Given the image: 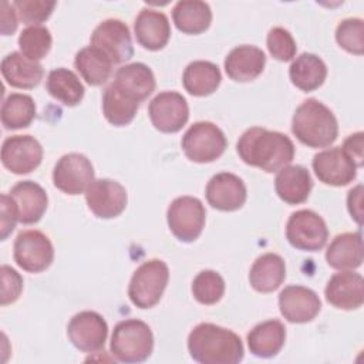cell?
<instances>
[{
    "label": "cell",
    "mask_w": 364,
    "mask_h": 364,
    "mask_svg": "<svg viewBox=\"0 0 364 364\" xmlns=\"http://www.w3.org/2000/svg\"><path fill=\"white\" fill-rule=\"evenodd\" d=\"M172 18L179 31L185 34H200L212 23V10L205 1L183 0L173 6Z\"/></svg>",
    "instance_id": "4dcf8cb0"
},
{
    "label": "cell",
    "mask_w": 364,
    "mask_h": 364,
    "mask_svg": "<svg viewBox=\"0 0 364 364\" xmlns=\"http://www.w3.org/2000/svg\"><path fill=\"white\" fill-rule=\"evenodd\" d=\"M112 82L138 102L146 100L156 87L152 70L144 63H131L118 68Z\"/></svg>",
    "instance_id": "d4e9b609"
},
{
    "label": "cell",
    "mask_w": 364,
    "mask_h": 364,
    "mask_svg": "<svg viewBox=\"0 0 364 364\" xmlns=\"http://www.w3.org/2000/svg\"><path fill=\"white\" fill-rule=\"evenodd\" d=\"M91 47L101 51L112 64L128 61L134 55V46L128 26L118 18H107L91 34Z\"/></svg>",
    "instance_id": "30bf717a"
},
{
    "label": "cell",
    "mask_w": 364,
    "mask_h": 364,
    "mask_svg": "<svg viewBox=\"0 0 364 364\" xmlns=\"http://www.w3.org/2000/svg\"><path fill=\"white\" fill-rule=\"evenodd\" d=\"M206 210L203 203L193 196H179L173 199L166 212L169 230L181 242L196 240L205 226Z\"/></svg>",
    "instance_id": "52a82bcc"
},
{
    "label": "cell",
    "mask_w": 364,
    "mask_h": 364,
    "mask_svg": "<svg viewBox=\"0 0 364 364\" xmlns=\"http://www.w3.org/2000/svg\"><path fill=\"white\" fill-rule=\"evenodd\" d=\"M10 196L14 200L18 222L23 225L37 223L47 210L48 196L46 191L33 181L17 182L11 188Z\"/></svg>",
    "instance_id": "44dd1931"
},
{
    "label": "cell",
    "mask_w": 364,
    "mask_h": 364,
    "mask_svg": "<svg viewBox=\"0 0 364 364\" xmlns=\"http://www.w3.org/2000/svg\"><path fill=\"white\" fill-rule=\"evenodd\" d=\"M336 41L347 53L363 55L364 53V23L361 18H346L336 30Z\"/></svg>",
    "instance_id": "74e56055"
},
{
    "label": "cell",
    "mask_w": 364,
    "mask_h": 364,
    "mask_svg": "<svg viewBox=\"0 0 364 364\" xmlns=\"http://www.w3.org/2000/svg\"><path fill=\"white\" fill-rule=\"evenodd\" d=\"M236 151L245 164L269 173L279 172L294 158V145L287 135L262 127L246 129L236 144Z\"/></svg>",
    "instance_id": "6da1fadb"
},
{
    "label": "cell",
    "mask_w": 364,
    "mask_h": 364,
    "mask_svg": "<svg viewBox=\"0 0 364 364\" xmlns=\"http://www.w3.org/2000/svg\"><path fill=\"white\" fill-rule=\"evenodd\" d=\"M0 70L9 85L23 90L37 87L44 75L43 65L38 61H33L18 51L7 54L1 60Z\"/></svg>",
    "instance_id": "cb8c5ba5"
},
{
    "label": "cell",
    "mask_w": 364,
    "mask_h": 364,
    "mask_svg": "<svg viewBox=\"0 0 364 364\" xmlns=\"http://www.w3.org/2000/svg\"><path fill=\"white\" fill-rule=\"evenodd\" d=\"M94 181L91 161L82 154L71 152L63 155L53 169V182L57 189L67 195L85 193Z\"/></svg>",
    "instance_id": "8fae6325"
},
{
    "label": "cell",
    "mask_w": 364,
    "mask_h": 364,
    "mask_svg": "<svg viewBox=\"0 0 364 364\" xmlns=\"http://www.w3.org/2000/svg\"><path fill=\"white\" fill-rule=\"evenodd\" d=\"M14 262L28 273H41L54 260L51 240L40 230L28 229L17 235L13 246Z\"/></svg>",
    "instance_id": "9c48e42d"
},
{
    "label": "cell",
    "mask_w": 364,
    "mask_h": 364,
    "mask_svg": "<svg viewBox=\"0 0 364 364\" xmlns=\"http://www.w3.org/2000/svg\"><path fill=\"white\" fill-rule=\"evenodd\" d=\"M1 219H0V230H1V240H6L7 236L14 230L16 222L18 220L17 209L14 205V200L10 195L3 193L1 195Z\"/></svg>",
    "instance_id": "b9f144b4"
},
{
    "label": "cell",
    "mask_w": 364,
    "mask_h": 364,
    "mask_svg": "<svg viewBox=\"0 0 364 364\" xmlns=\"http://www.w3.org/2000/svg\"><path fill=\"white\" fill-rule=\"evenodd\" d=\"M139 102L124 91H121L114 82H111L102 94V114L105 119L114 127H125L136 115Z\"/></svg>",
    "instance_id": "1f68e13d"
},
{
    "label": "cell",
    "mask_w": 364,
    "mask_h": 364,
    "mask_svg": "<svg viewBox=\"0 0 364 364\" xmlns=\"http://www.w3.org/2000/svg\"><path fill=\"white\" fill-rule=\"evenodd\" d=\"M67 336L71 344L80 351L95 353L104 348L108 326L101 314L85 310L71 317L67 326Z\"/></svg>",
    "instance_id": "4fadbf2b"
},
{
    "label": "cell",
    "mask_w": 364,
    "mask_h": 364,
    "mask_svg": "<svg viewBox=\"0 0 364 364\" xmlns=\"http://www.w3.org/2000/svg\"><path fill=\"white\" fill-rule=\"evenodd\" d=\"M266 64L264 53L255 46L243 44L235 47L225 58L228 77L237 82H247L257 78Z\"/></svg>",
    "instance_id": "7402d4cb"
},
{
    "label": "cell",
    "mask_w": 364,
    "mask_h": 364,
    "mask_svg": "<svg viewBox=\"0 0 364 364\" xmlns=\"http://www.w3.org/2000/svg\"><path fill=\"white\" fill-rule=\"evenodd\" d=\"M286 237L299 250L317 252L327 243L328 229L318 213L301 209L290 215L286 225Z\"/></svg>",
    "instance_id": "ba28073f"
},
{
    "label": "cell",
    "mask_w": 364,
    "mask_h": 364,
    "mask_svg": "<svg viewBox=\"0 0 364 364\" xmlns=\"http://www.w3.org/2000/svg\"><path fill=\"white\" fill-rule=\"evenodd\" d=\"M191 357L202 364H236L243 360L240 337L225 327L200 323L188 336Z\"/></svg>",
    "instance_id": "7a4b0ae2"
},
{
    "label": "cell",
    "mask_w": 364,
    "mask_h": 364,
    "mask_svg": "<svg viewBox=\"0 0 364 364\" xmlns=\"http://www.w3.org/2000/svg\"><path fill=\"white\" fill-rule=\"evenodd\" d=\"M109 350L121 363H142L154 350V334L141 320H122L114 327Z\"/></svg>",
    "instance_id": "277c9868"
},
{
    "label": "cell",
    "mask_w": 364,
    "mask_h": 364,
    "mask_svg": "<svg viewBox=\"0 0 364 364\" xmlns=\"http://www.w3.org/2000/svg\"><path fill=\"white\" fill-rule=\"evenodd\" d=\"M289 77L299 90L310 92L323 85L327 77V65L311 53H303L296 57L289 68Z\"/></svg>",
    "instance_id": "f1b7e54d"
},
{
    "label": "cell",
    "mask_w": 364,
    "mask_h": 364,
    "mask_svg": "<svg viewBox=\"0 0 364 364\" xmlns=\"http://www.w3.org/2000/svg\"><path fill=\"white\" fill-rule=\"evenodd\" d=\"M85 200L97 218L112 219L125 210L128 195L117 181L94 179L85 191Z\"/></svg>",
    "instance_id": "9a60e30c"
},
{
    "label": "cell",
    "mask_w": 364,
    "mask_h": 364,
    "mask_svg": "<svg viewBox=\"0 0 364 364\" xmlns=\"http://www.w3.org/2000/svg\"><path fill=\"white\" fill-rule=\"evenodd\" d=\"M363 185H357L355 188H353L348 192L347 196V208L348 212L351 215V218H354L357 220L358 225H361L363 220Z\"/></svg>",
    "instance_id": "ee69618b"
},
{
    "label": "cell",
    "mask_w": 364,
    "mask_h": 364,
    "mask_svg": "<svg viewBox=\"0 0 364 364\" xmlns=\"http://www.w3.org/2000/svg\"><path fill=\"white\" fill-rule=\"evenodd\" d=\"M11 4L17 13V17L24 24L40 26V23L46 21L51 16L57 3L44 0H16Z\"/></svg>",
    "instance_id": "f35d334b"
},
{
    "label": "cell",
    "mask_w": 364,
    "mask_h": 364,
    "mask_svg": "<svg viewBox=\"0 0 364 364\" xmlns=\"http://www.w3.org/2000/svg\"><path fill=\"white\" fill-rule=\"evenodd\" d=\"M286 279V264L282 256L264 253L259 256L249 272V283L259 293H272Z\"/></svg>",
    "instance_id": "4316f807"
},
{
    "label": "cell",
    "mask_w": 364,
    "mask_h": 364,
    "mask_svg": "<svg viewBox=\"0 0 364 364\" xmlns=\"http://www.w3.org/2000/svg\"><path fill=\"white\" fill-rule=\"evenodd\" d=\"M135 38L144 48L158 51L171 38V24L165 13L154 9H142L134 23Z\"/></svg>",
    "instance_id": "ffe728a7"
},
{
    "label": "cell",
    "mask_w": 364,
    "mask_h": 364,
    "mask_svg": "<svg viewBox=\"0 0 364 364\" xmlns=\"http://www.w3.org/2000/svg\"><path fill=\"white\" fill-rule=\"evenodd\" d=\"M34 100L27 94L13 92L1 105V124L6 129L27 128L36 118Z\"/></svg>",
    "instance_id": "e575fe53"
},
{
    "label": "cell",
    "mask_w": 364,
    "mask_h": 364,
    "mask_svg": "<svg viewBox=\"0 0 364 364\" xmlns=\"http://www.w3.org/2000/svg\"><path fill=\"white\" fill-rule=\"evenodd\" d=\"M208 203L222 212L240 209L247 198L245 182L235 173L219 172L213 175L206 185Z\"/></svg>",
    "instance_id": "e0dca14e"
},
{
    "label": "cell",
    "mask_w": 364,
    "mask_h": 364,
    "mask_svg": "<svg viewBox=\"0 0 364 364\" xmlns=\"http://www.w3.org/2000/svg\"><path fill=\"white\" fill-rule=\"evenodd\" d=\"M313 169L318 181L330 186H346L357 176V165L341 146L328 148L316 154Z\"/></svg>",
    "instance_id": "2e32d148"
},
{
    "label": "cell",
    "mask_w": 364,
    "mask_h": 364,
    "mask_svg": "<svg viewBox=\"0 0 364 364\" xmlns=\"http://www.w3.org/2000/svg\"><path fill=\"white\" fill-rule=\"evenodd\" d=\"M46 87L54 100L67 107L78 105L85 91L80 78L71 70L63 67L50 71Z\"/></svg>",
    "instance_id": "d6a6232c"
},
{
    "label": "cell",
    "mask_w": 364,
    "mask_h": 364,
    "mask_svg": "<svg viewBox=\"0 0 364 364\" xmlns=\"http://www.w3.org/2000/svg\"><path fill=\"white\" fill-rule=\"evenodd\" d=\"M1 306L14 303L23 290V277L10 266H1Z\"/></svg>",
    "instance_id": "60d3db41"
},
{
    "label": "cell",
    "mask_w": 364,
    "mask_h": 364,
    "mask_svg": "<svg viewBox=\"0 0 364 364\" xmlns=\"http://www.w3.org/2000/svg\"><path fill=\"white\" fill-rule=\"evenodd\" d=\"M51 34L44 26H28L18 36L20 53L33 61L44 58L51 48Z\"/></svg>",
    "instance_id": "d590c367"
},
{
    "label": "cell",
    "mask_w": 364,
    "mask_h": 364,
    "mask_svg": "<svg viewBox=\"0 0 364 364\" xmlns=\"http://www.w3.org/2000/svg\"><path fill=\"white\" fill-rule=\"evenodd\" d=\"M13 4L3 1L1 3V34H13L17 28V16Z\"/></svg>",
    "instance_id": "f6af8a7d"
},
{
    "label": "cell",
    "mask_w": 364,
    "mask_h": 364,
    "mask_svg": "<svg viewBox=\"0 0 364 364\" xmlns=\"http://www.w3.org/2000/svg\"><path fill=\"white\" fill-rule=\"evenodd\" d=\"M326 300L340 310H355L364 303V280L360 273L341 270L334 273L324 289Z\"/></svg>",
    "instance_id": "d6986e66"
},
{
    "label": "cell",
    "mask_w": 364,
    "mask_h": 364,
    "mask_svg": "<svg viewBox=\"0 0 364 364\" xmlns=\"http://www.w3.org/2000/svg\"><path fill=\"white\" fill-rule=\"evenodd\" d=\"M74 65L82 80L90 85H102L112 73V63L97 48L88 46L81 48L74 58Z\"/></svg>",
    "instance_id": "836d02e7"
},
{
    "label": "cell",
    "mask_w": 364,
    "mask_h": 364,
    "mask_svg": "<svg viewBox=\"0 0 364 364\" xmlns=\"http://www.w3.org/2000/svg\"><path fill=\"white\" fill-rule=\"evenodd\" d=\"M43 148L31 135H11L1 145V164L16 175L30 173L40 166Z\"/></svg>",
    "instance_id": "5bb4252c"
},
{
    "label": "cell",
    "mask_w": 364,
    "mask_h": 364,
    "mask_svg": "<svg viewBox=\"0 0 364 364\" xmlns=\"http://www.w3.org/2000/svg\"><path fill=\"white\" fill-rule=\"evenodd\" d=\"M225 293V280L215 270H202L192 282V294L205 306L216 304Z\"/></svg>",
    "instance_id": "8d00e7d4"
},
{
    "label": "cell",
    "mask_w": 364,
    "mask_h": 364,
    "mask_svg": "<svg viewBox=\"0 0 364 364\" xmlns=\"http://www.w3.org/2000/svg\"><path fill=\"white\" fill-rule=\"evenodd\" d=\"M186 158L196 164L216 161L228 146L223 131L209 121L195 122L188 128L181 141Z\"/></svg>",
    "instance_id": "8992f818"
},
{
    "label": "cell",
    "mask_w": 364,
    "mask_h": 364,
    "mask_svg": "<svg viewBox=\"0 0 364 364\" xmlns=\"http://www.w3.org/2000/svg\"><path fill=\"white\" fill-rule=\"evenodd\" d=\"M169 280V269L164 260L144 262L132 274L128 297L138 309H151L159 303Z\"/></svg>",
    "instance_id": "5b68a950"
},
{
    "label": "cell",
    "mask_w": 364,
    "mask_h": 364,
    "mask_svg": "<svg viewBox=\"0 0 364 364\" xmlns=\"http://www.w3.org/2000/svg\"><path fill=\"white\" fill-rule=\"evenodd\" d=\"M222 75L216 64L210 61H192L186 65L182 84L185 90L193 97H206L213 94L220 85Z\"/></svg>",
    "instance_id": "f546056e"
},
{
    "label": "cell",
    "mask_w": 364,
    "mask_h": 364,
    "mask_svg": "<svg viewBox=\"0 0 364 364\" xmlns=\"http://www.w3.org/2000/svg\"><path fill=\"white\" fill-rule=\"evenodd\" d=\"M279 309L287 321L301 324L316 318L321 310V301L311 289L291 284L280 291Z\"/></svg>",
    "instance_id": "ac0fdd59"
},
{
    "label": "cell",
    "mask_w": 364,
    "mask_h": 364,
    "mask_svg": "<svg viewBox=\"0 0 364 364\" xmlns=\"http://www.w3.org/2000/svg\"><path fill=\"white\" fill-rule=\"evenodd\" d=\"M286 328L279 320H267L255 326L247 334V346L253 355L274 357L284 346Z\"/></svg>",
    "instance_id": "83f0119b"
},
{
    "label": "cell",
    "mask_w": 364,
    "mask_h": 364,
    "mask_svg": "<svg viewBox=\"0 0 364 364\" xmlns=\"http://www.w3.org/2000/svg\"><path fill=\"white\" fill-rule=\"evenodd\" d=\"M152 125L165 134H175L189 119V107L185 97L175 91H164L152 98L148 107Z\"/></svg>",
    "instance_id": "7c38bea8"
},
{
    "label": "cell",
    "mask_w": 364,
    "mask_h": 364,
    "mask_svg": "<svg viewBox=\"0 0 364 364\" xmlns=\"http://www.w3.org/2000/svg\"><path fill=\"white\" fill-rule=\"evenodd\" d=\"M313 181L310 172L301 165H287L282 168L274 179L277 196L289 205H300L307 200Z\"/></svg>",
    "instance_id": "603a6c76"
},
{
    "label": "cell",
    "mask_w": 364,
    "mask_h": 364,
    "mask_svg": "<svg viewBox=\"0 0 364 364\" xmlns=\"http://www.w3.org/2000/svg\"><path fill=\"white\" fill-rule=\"evenodd\" d=\"M266 44L272 57L279 61L293 60L297 51L293 36L283 27H273L267 34Z\"/></svg>",
    "instance_id": "ab89813d"
},
{
    "label": "cell",
    "mask_w": 364,
    "mask_h": 364,
    "mask_svg": "<svg viewBox=\"0 0 364 364\" xmlns=\"http://www.w3.org/2000/svg\"><path fill=\"white\" fill-rule=\"evenodd\" d=\"M291 132L309 148H326L337 139L338 124L328 107L316 98H309L296 108Z\"/></svg>",
    "instance_id": "3957f363"
},
{
    "label": "cell",
    "mask_w": 364,
    "mask_h": 364,
    "mask_svg": "<svg viewBox=\"0 0 364 364\" xmlns=\"http://www.w3.org/2000/svg\"><path fill=\"white\" fill-rule=\"evenodd\" d=\"M326 260L337 270H354L363 263V239L360 232L337 235L326 250Z\"/></svg>",
    "instance_id": "484cf974"
},
{
    "label": "cell",
    "mask_w": 364,
    "mask_h": 364,
    "mask_svg": "<svg viewBox=\"0 0 364 364\" xmlns=\"http://www.w3.org/2000/svg\"><path fill=\"white\" fill-rule=\"evenodd\" d=\"M343 151L348 155V158L357 165V168L364 164V134L355 132L347 136L343 144Z\"/></svg>",
    "instance_id": "7bdbcfd3"
}]
</instances>
